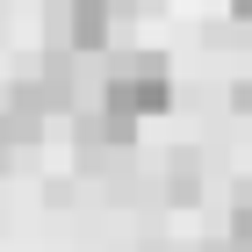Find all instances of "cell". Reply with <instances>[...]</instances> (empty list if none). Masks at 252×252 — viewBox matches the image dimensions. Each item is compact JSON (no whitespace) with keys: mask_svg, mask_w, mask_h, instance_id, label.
<instances>
[{"mask_svg":"<svg viewBox=\"0 0 252 252\" xmlns=\"http://www.w3.org/2000/svg\"><path fill=\"white\" fill-rule=\"evenodd\" d=\"M94 101L116 108V116H130V123L166 116V108H173V65L158 58V51H108V58H101Z\"/></svg>","mask_w":252,"mask_h":252,"instance_id":"6da1fadb","label":"cell"},{"mask_svg":"<svg viewBox=\"0 0 252 252\" xmlns=\"http://www.w3.org/2000/svg\"><path fill=\"white\" fill-rule=\"evenodd\" d=\"M72 158L79 173H108V166H123V158L137 152V123L116 116V108H101V101H87V108H72Z\"/></svg>","mask_w":252,"mask_h":252,"instance_id":"7a4b0ae2","label":"cell"},{"mask_svg":"<svg viewBox=\"0 0 252 252\" xmlns=\"http://www.w3.org/2000/svg\"><path fill=\"white\" fill-rule=\"evenodd\" d=\"M116 0H58L51 7V29H58L65 51H79V58H101L108 43H116Z\"/></svg>","mask_w":252,"mask_h":252,"instance_id":"3957f363","label":"cell"},{"mask_svg":"<svg viewBox=\"0 0 252 252\" xmlns=\"http://www.w3.org/2000/svg\"><path fill=\"white\" fill-rule=\"evenodd\" d=\"M158 202H173V209L202 202V152H173L158 166Z\"/></svg>","mask_w":252,"mask_h":252,"instance_id":"277c9868","label":"cell"},{"mask_svg":"<svg viewBox=\"0 0 252 252\" xmlns=\"http://www.w3.org/2000/svg\"><path fill=\"white\" fill-rule=\"evenodd\" d=\"M36 137H43V123H36V116H22V108H7V101H0V173H7V166H15V158L29 152Z\"/></svg>","mask_w":252,"mask_h":252,"instance_id":"5b68a950","label":"cell"},{"mask_svg":"<svg viewBox=\"0 0 252 252\" xmlns=\"http://www.w3.org/2000/svg\"><path fill=\"white\" fill-rule=\"evenodd\" d=\"M231 238H252V180L238 188V202H231Z\"/></svg>","mask_w":252,"mask_h":252,"instance_id":"8992f818","label":"cell"},{"mask_svg":"<svg viewBox=\"0 0 252 252\" xmlns=\"http://www.w3.org/2000/svg\"><path fill=\"white\" fill-rule=\"evenodd\" d=\"M231 108H238V116H252V72H245V79L231 87Z\"/></svg>","mask_w":252,"mask_h":252,"instance_id":"52a82bcc","label":"cell"},{"mask_svg":"<svg viewBox=\"0 0 252 252\" xmlns=\"http://www.w3.org/2000/svg\"><path fill=\"white\" fill-rule=\"evenodd\" d=\"M231 22H245V29H252V0H231Z\"/></svg>","mask_w":252,"mask_h":252,"instance_id":"ba28073f","label":"cell"},{"mask_svg":"<svg viewBox=\"0 0 252 252\" xmlns=\"http://www.w3.org/2000/svg\"><path fill=\"white\" fill-rule=\"evenodd\" d=\"M137 7H152V0H116V15H137Z\"/></svg>","mask_w":252,"mask_h":252,"instance_id":"9c48e42d","label":"cell"}]
</instances>
